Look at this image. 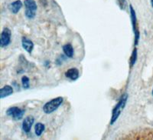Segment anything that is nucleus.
Returning a JSON list of instances; mask_svg holds the SVG:
<instances>
[{
  "mask_svg": "<svg viewBox=\"0 0 153 140\" xmlns=\"http://www.w3.org/2000/svg\"><path fill=\"white\" fill-rule=\"evenodd\" d=\"M127 99H128V94L125 93L121 96L120 99L119 100L118 103L115 106L113 109V112H112V117L110 119V125H113L117 121L118 118L120 117V114L125 108L126 104Z\"/></svg>",
  "mask_w": 153,
  "mask_h": 140,
  "instance_id": "1",
  "label": "nucleus"
},
{
  "mask_svg": "<svg viewBox=\"0 0 153 140\" xmlns=\"http://www.w3.org/2000/svg\"><path fill=\"white\" fill-rule=\"evenodd\" d=\"M63 102H64V99L61 96L50 100L49 102H46L43 106V112L45 114L52 113L61 106Z\"/></svg>",
  "mask_w": 153,
  "mask_h": 140,
  "instance_id": "2",
  "label": "nucleus"
},
{
  "mask_svg": "<svg viewBox=\"0 0 153 140\" xmlns=\"http://www.w3.org/2000/svg\"><path fill=\"white\" fill-rule=\"evenodd\" d=\"M25 6V15L28 19L32 20L35 17L36 11L38 9L37 4L35 0H25L24 1Z\"/></svg>",
  "mask_w": 153,
  "mask_h": 140,
  "instance_id": "3",
  "label": "nucleus"
},
{
  "mask_svg": "<svg viewBox=\"0 0 153 140\" xmlns=\"http://www.w3.org/2000/svg\"><path fill=\"white\" fill-rule=\"evenodd\" d=\"M129 11H130V17L131 21H132V29H133V32L135 34V45H138V42L139 40V32L137 28V19H136V13L135 9H133L132 5H129Z\"/></svg>",
  "mask_w": 153,
  "mask_h": 140,
  "instance_id": "4",
  "label": "nucleus"
},
{
  "mask_svg": "<svg viewBox=\"0 0 153 140\" xmlns=\"http://www.w3.org/2000/svg\"><path fill=\"white\" fill-rule=\"evenodd\" d=\"M25 112V109L16 106L10 107L6 111L7 116H10V117H12L15 120H20V119H22Z\"/></svg>",
  "mask_w": 153,
  "mask_h": 140,
  "instance_id": "5",
  "label": "nucleus"
},
{
  "mask_svg": "<svg viewBox=\"0 0 153 140\" xmlns=\"http://www.w3.org/2000/svg\"><path fill=\"white\" fill-rule=\"evenodd\" d=\"M12 32L9 28H4L0 37V46L2 48L7 47L11 42Z\"/></svg>",
  "mask_w": 153,
  "mask_h": 140,
  "instance_id": "6",
  "label": "nucleus"
},
{
  "mask_svg": "<svg viewBox=\"0 0 153 140\" xmlns=\"http://www.w3.org/2000/svg\"><path fill=\"white\" fill-rule=\"evenodd\" d=\"M34 122H35V118L32 116H27L25 119L23 120L22 123V129L25 132L28 133L31 129V127L33 126Z\"/></svg>",
  "mask_w": 153,
  "mask_h": 140,
  "instance_id": "7",
  "label": "nucleus"
},
{
  "mask_svg": "<svg viewBox=\"0 0 153 140\" xmlns=\"http://www.w3.org/2000/svg\"><path fill=\"white\" fill-rule=\"evenodd\" d=\"M79 70L76 68H71L65 72V76L72 81H75L79 78Z\"/></svg>",
  "mask_w": 153,
  "mask_h": 140,
  "instance_id": "8",
  "label": "nucleus"
},
{
  "mask_svg": "<svg viewBox=\"0 0 153 140\" xmlns=\"http://www.w3.org/2000/svg\"><path fill=\"white\" fill-rule=\"evenodd\" d=\"M22 45L25 50L28 53H31L34 49V43L30 39H27L26 37H23L22 39Z\"/></svg>",
  "mask_w": 153,
  "mask_h": 140,
  "instance_id": "9",
  "label": "nucleus"
},
{
  "mask_svg": "<svg viewBox=\"0 0 153 140\" xmlns=\"http://www.w3.org/2000/svg\"><path fill=\"white\" fill-rule=\"evenodd\" d=\"M13 94V88L11 86H5L0 90V98L4 99Z\"/></svg>",
  "mask_w": 153,
  "mask_h": 140,
  "instance_id": "10",
  "label": "nucleus"
},
{
  "mask_svg": "<svg viewBox=\"0 0 153 140\" xmlns=\"http://www.w3.org/2000/svg\"><path fill=\"white\" fill-rule=\"evenodd\" d=\"M22 8V2L20 0H16L9 5V9L14 14H16Z\"/></svg>",
  "mask_w": 153,
  "mask_h": 140,
  "instance_id": "11",
  "label": "nucleus"
},
{
  "mask_svg": "<svg viewBox=\"0 0 153 140\" xmlns=\"http://www.w3.org/2000/svg\"><path fill=\"white\" fill-rule=\"evenodd\" d=\"M63 52L68 58H72L74 54V50L71 44H66L63 46Z\"/></svg>",
  "mask_w": 153,
  "mask_h": 140,
  "instance_id": "12",
  "label": "nucleus"
},
{
  "mask_svg": "<svg viewBox=\"0 0 153 140\" xmlns=\"http://www.w3.org/2000/svg\"><path fill=\"white\" fill-rule=\"evenodd\" d=\"M45 129V126L41 123H38L35 125V135L37 136H41L42 134L43 133V132Z\"/></svg>",
  "mask_w": 153,
  "mask_h": 140,
  "instance_id": "13",
  "label": "nucleus"
},
{
  "mask_svg": "<svg viewBox=\"0 0 153 140\" xmlns=\"http://www.w3.org/2000/svg\"><path fill=\"white\" fill-rule=\"evenodd\" d=\"M136 60H137V49H134L130 57V67H132L136 64Z\"/></svg>",
  "mask_w": 153,
  "mask_h": 140,
  "instance_id": "14",
  "label": "nucleus"
},
{
  "mask_svg": "<svg viewBox=\"0 0 153 140\" xmlns=\"http://www.w3.org/2000/svg\"><path fill=\"white\" fill-rule=\"evenodd\" d=\"M29 78H28V76H25H25H23V77L22 78V84L23 89H25V90H28V89H29Z\"/></svg>",
  "mask_w": 153,
  "mask_h": 140,
  "instance_id": "15",
  "label": "nucleus"
},
{
  "mask_svg": "<svg viewBox=\"0 0 153 140\" xmlns=\"http://www.w3.org/2000/svg\"><path fill=\"white\" fill-rule=\"evenodd\" d=\"M117 2H118V5H120V7L121 9H124L126 5V0H117Z\"/></svg>",
  "mask_w": 153,
  "mask_h": 140,
  "instance_id": "16",
  "label": "nucleus"
},
{
  "mask_svg": "<svg viewBox=\"0 0 153 140\" xmlns=\"http://www.w3.org/2000/svg\"><path fill=\"white\" fill-rule=\"evenodd\" d=\"M151 5H152V7L153 8V0H151Z\"/></svg>",
  "mask_w": 153,
  "mask_h": 140,
  "instance_id": "17",
  "label": "nucleus"
},
{
  "mask_svg": "<svg viewBox=\"0 0 153 140\" xmlns=\"http://www.w3.org/2000/svg\"><path fill=\"white\" fill-rule=\"evenodd\" d=\"M152 96H153V90H152Z\"/></svg>",
  "mask_w": 153,
  "mask_h": 140,
  "instance_id": "18",
  "label": "nucleus"
}]
</instances>
